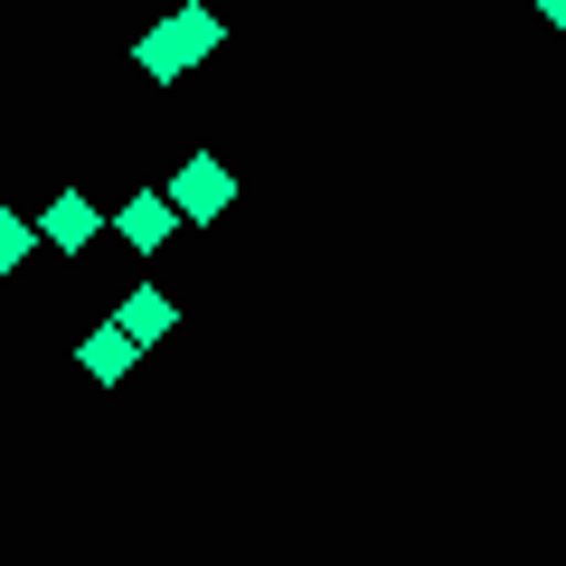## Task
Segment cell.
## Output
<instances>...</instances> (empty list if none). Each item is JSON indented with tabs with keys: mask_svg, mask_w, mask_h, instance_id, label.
I'll list each match as a JSON object with an SVG mask.
<instances>
[{
	"mask_svg": "<svg viewBox=\"0 0 566 566\" xmlns=\"http://www.w3.org/2000/svg\"><path fill=\"white\" fill-rule=\"evenodd\" d=\"M161 199L180 208V227H208V218H227V208H237V170H227L218 151H189V161L170 170Z\"/></svg>",
	"mask_w": 566,
	"mask_h": 566,
	"instance_id": "cell-1",
	"label": "cell"
},
{
	"mask_svg": "<svg viewBox=\"0 0 566 566\" xmlns=\"http://www.w3.org/2000/svg\"><path fill=\"white\" fill-rule=\"evenodd\" d=\"M95 237H104V208L85 199V189H57V199L39 208V245H57V255H85Z\"/></svg>",
	"mask_w": 566,
	"mask_h": 566,
	"instance_id": "cell-2",
	"label": "cell"
},
{
	"mask_svg": "<svg viewBox=\"0 0 566 566\" xmlns=\"http://www.w3.org/2000/svg\"><path fill=\"white\" fill-rule=\"evenodd\" d=\"M170 227H180V208H170L161 189H133V199L114 208V237L133 245V255H161V245H170Z\"/></svg>",
	"mask_w": 566,
	"mask_h": 566,
	"instance_id": "cell-3",
	"label": "cell"
},
{
	"mask_svg": "<svg viewBox=\"0 0 566 566\" xmlns=\"http://www.w3.org/2000/svg\"><path fill=\"white\" fill-rule=\"evenodd\" d=\"M114 331H123V340H142V349H151V340H170V331H180V303H170L161 283H133V293L114 303Z\"/></svg>",
	"mask_w": 566,
	"mask_h": 566,
	"instance_id": "cell-4",
	"label": "cell"
},
{
	"mask_svg": "<svg viewBox=\"0 0 566 566\" xmlns=\"http://www.w3.org/2000/svg\"><path fill=\"white\" fill-rule=\"evenodd\" d=\"M161 39L180 48V66H208V57H218V48H227V20H218V10H208V0H180V10H170V20H161Z\"/></svg>",
	"mask_w": 566,
	"mask_h": 566,
	"instance_id": "cell-5",
	"label": "cell"
},
{
	"mask_svg": "<svg viewBox=\"0 0 566 566\" xmlns=\"http://www.w3.org/2000/svg\"><path fill=\"white\" fill-rule=\"evenodd\" d=\"M76 368H85V378H95V387H123V378H133V368H142V340H123L114 322H95V331H85V340H76Z\"/></svg>",
	"mask_w": 566,
	"mask_h": 566,
	"instance_id": "cell-6",
	"label": "cell"
},
{
	"mask_svg": "<svg viewBox=\"0 0 566 566\" xmlns=\"http://www.w3.org/2000/svg\"><path fill=\"white\" fill-rule=\"evenodd\" d=\"M133 66H142L151 85H180V76H189V66H180V48H170L161 29H142V39H133Z\"/></svg>",
	"mask_w": 566,
	"mask_h": 566,
	"instance_id": "cell-7",
	"label": "cell"
},
{
	"mask_svg": "<svg viewBox=\"0 0 566 566\" xmlns=\"http://www.w3.org/2000/svg\"><path fill=\"white\" fill-rule=\"evenodd\" d=\"M29 255H39V218H20V208H0V274H20Z\"/></svg>",
	"mask_w": 566,
	"mask_h": 566,
	"instance_id": "cell-8",
	"label": "cell"
},
{
	"mask_svg": "<svg viewBox=\"0 0 566 566\" xmlns=\"http://www.w3.org/2000/svg\"><path fill=\"white\" fill-rule=\"evenodd\" d=\"M538 20H547V29H557V39H566V0H538Z\"/></svg>",
	"mask_w": 566,
	"mask_h": 566,
	"instance_id": "cell-9",
	"label": "cell"
}]
</instances>
